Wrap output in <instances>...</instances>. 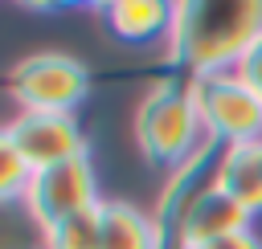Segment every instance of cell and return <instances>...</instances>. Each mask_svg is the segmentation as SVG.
I'll return each mask as SVG.
<instances>
[{"mask_svg":"<svg viewBox=\"0 0 262 249\" xmlns=\"http://www.w3.org/2000/svg\"><path fill=\"white\" fill-rule=\"evenodd\" d=\"M262 37V4L254 0H184L172 8L168 61L184 78L229 73L242 65L246 49Z\"/></svg>","mask_w":262,"mask_h":249,"instance_id":"obj_1","label":"cell"},{"mask_svg":"<svg viewBox=\"0 0 262 249\" xmlns=\"http://www.w3.org/2000/svg\"><path fill=\"white\" fill-rule=\"evenodd\" d=\"M135 143L139 151L160 163V167H180L201 143H205V127H201V110L192 98V82H156L139 106H135Z\"/></svg>","mask_w":262,"mask_h":249,"instance_id":"obj_2","label":"cell"},{"mask_svg":"<svg viewBox=\"0 0 262 249\" xmlns=\"http://www.w3.org/2000/svg\"><path fill=\"white\" fill-rule=\"evenodd\" d=\"M192 98L201 110L205 139H213L221 147L262 143V94L237 69L192 78Z\"/></svg>","mask_w":262,"mask_h":249,"instance_id":"obj_3","label":"cell"},{"mask_svg":"<svg viewBox=\"0 0 262 249\" xmlns=\"http://www.w3.org/2000/svg\"><path fill=\"white\" fill-rule=\"evenodd\" d=\"M86 90H90L86 65L66 53H33L8 69V94L29 114H74Z\"/></svg>","mask_w":262,"mask_h":249,"instance_id":"obj_4","label":"cell"},{"mask_svg":"<svg viewBox=\"0 0 262 249\" xmlns=\"http://www.w3.org/2000/svg\"><path fill=\"white\" fill-rule=\"evenodd\" d=\"M98 204L102 200H98V180H94L90 155H74V159L33 171V184L25 192V208L41 229H53L70 216L98 208Z\"/></svg>","mask_w":262,"mask_h":249,"instance_id":"obj_5","label":"cell"},{"mask_svg":"<svg viewBox=\"0 0 262 249\" xmlns=\"http://www.w3.org/2000/svg\"><path fill=\"white\" fill-rule=\"evenodd\" d=\"M4 143H12L33 171L53 167V163L74 159V155H86V139H82V127L74 122V114H29V110H20L4 127Z\"/></svg>","mask_w":262,"mask_h":249,"instance_id":"obj_6","label":"cell"},{"mask_svg":"<svg viewBox=\"0 0 262 249\" xmlns=\"http://www.w3.org/2000/svg\"><path fill=\"white\" fill-rule=\"evenodd\" d=\"M250 212L229 196V192H221L217 184L213 188H205L188 208H184V216H180V225H176V249H196V245H209V241H217V237H229V233H242V229H250Z\"/></svg>","mask_w":262,"mask_h":249,"instance_id":"obj_7","label":"cell"},{"mask_svg":"<svg viewBox=\"0 0 262 249\" xmlns=\"http://www.w3.org/2000/svg\"><path fill=\"white\" fill-rule=\"evenodd\" d=\"M172 8L176 4H156V0H115V4H102V16H106V29L127 45H156V41L168 45Z\"/></svg>","mask_w":262,"mask_h":249,"instance_id":"obj_8","label":"cell"},{"mask_svg":"<svg viewBox=\"0 0 262 249\" xmlns=\"http://www.w3.org/2000/svg\"><path fill=\"white\" fill-rule=\"evenodd\" d=\"M98 225L102 249H164V229L156 225V216L127 200H102Z\"/></svg>","mask_w":262,"mask_h":249,"instance_id":"obj_9","label":"cell"},{"mask_svg":"<svg viewBox=\"0 0 262 249\" xmlns=\"http://www.w3.org/2000/svg\"><path fill=\"white\" fill-rule=\"evenodd\" d=\"M217 188L229 192L250 216H258V212H262V143L221 147Z\"/></svg>","mask_w":262,"mask_h":249,"instance_id":"obj_10","label":"cell"},{"mask_svg":"<svg viewBox=\"0 0 262 249\" xmlns=\"http://www.w3.org/2000/svg\"><path fill=\"white\" fill-rule=\"evenodd\" d=\"M102 208V204H98ZM98 208L82 212V216H70L53 229H41L45 237V249H102V225H98Z\"/></svg>","mask_w":262,"mask_h":249,"instance_id":"obj_11","label":"cell"},{"mask_svg":"<svg viewBox=\"0 0 262 249\" xmlns=\"http://www.w3.org/2000/svg\"><path fill=\"white\" fill-rule=\"evenodd\" d=\"M29 184H33V167L25 163V155H20L12 143L0 139V192H4L8 200H16V196L25 200Z\"/></svg>","mask_w":262,"mask_h":249,"instance_id":"obj_12","label":"cell"},{"mask_svg":"<svg viewBox=\"0 0 262 249\" xmlns=\"http://www.w3.org/2000/svg\"><path fill=\"white\" fill-rule=\"evenodd\" d=\"M237 73H242V78H246V82H250V86H254V90L262 94V37H258V41H254V45L246 49V57H242Z\"/></svg>","mask_w":262,"mask_h":249,"instance_id":"obj_13","label":"cell"},{"mask_svg":"<svg viewBox=\"0 0 262 249\" xmlns=\"http://www.w3.org/2000/svg\"><path fill=\"white\" fill-rule=\"evenodd\" d=\"M196 249H262V241L254 237V229H242V233L217 237V241H209V245H196Z\"/></svg>","mask_w":262,"mask_h":249,"instance_id":"obj_14","label":"cell"}]
</instances>
